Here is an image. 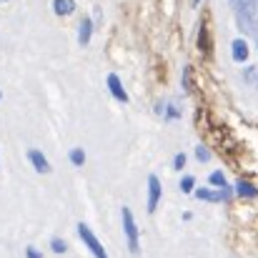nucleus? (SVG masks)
Segmentation results:
<instances>
[{
    "mask_svg": "<svg viewBox=\"0 0 258 258\" xmlns=\"http://www.w3.org/2000/svg\"><path fill=\"white\" fill-rule=\"evenodd\" d=\"M120 216H123V231H125L128 248H131V253H133V256H138V253H141V246H138V228H136V221H133L131 208H123V211H120Z\"/></svg>",
    "mask_w": 258,
    "mask_h": 258,
    "instance_id": "f257e3e1",
    "label": "nucleus"
},
{
    "mask_svg": "<svg viewBox=\"0 0 258 258\" xmlns=\"http://www.w3.org/2000/svg\"><path fill=\"white\" fill-rule=\"evenodd\" d=\"M78 236H81V241L86 243L88 248H90V253L95 258H108V253H105V248H103V243L95 238V233L88 228L86 223H78Z\"/></svg>",
    "mask_w": 258,
    "mask_h": 258,
    "instance_id": "f03ea898",
    "label": "nucleus"
},
{
    "mask_svg": "<svg viewBox=\"0 0 258 258\" xmlns=\"http://www.w3.org/2000/svg\"><path fill=\"white\" fill-rule=\"evenodd\" d=\"M231 188L228 185H223V188H218V190H206V188H198L196 190V198H201V201H208V203H223V201H228L231 198Z\"/></svg>",
    "mask_w": 258,
    "mask_h": 258,
    "instance_id": "7ed1b4c3",
    "label": "nucleus"
},
{
    "mask_svg": "<svg viewBox=\"0 0 258 258\" xmlns=\"http://www.w3.org/2000/svg\"><path fill=\"white\" fill-rule=\"evenodd\" d=\"M161 203V180L158 175H148V213H156Z\"/></svg>",
    "mask_w": 258,
    "mask_h": 258,
    "instance_id": "20e7f679",
    "label": "nucleus"
},
{
    "mask_svg": "<svg viewBox=\"0 0 258 258\" xmlns=\"http://www.w3.org/2000/svg\"><path fill=\"white\" fill-rule=\"evenodd\" d=\"M28 161L33 163V168H35L38 173H43V175H48V173H50V163H48V158L43 156V151L30 148V151H28Z\"/></svg>",
    "mask_w": 258,
    "mask_h": 258,
    "instance_id": "39448f33",
    "label": "nucleus"
},
{
    "mask_svg": "<svg viewBox=\"0 0 258 258\" xmlns=\"http://www.w3.org/2000/svg\"><path fill=\"white\" fill-rule=\"evenodd\" d=\"M108 90L113 93V98H115V100H120V103H128V93H125V88H123L120 78H118L115 73H110V76H108Z\"/></svg>",
    "mask_w": 258,
    "mask_h": 258,
    "instance_id": "423d86ee",
    "label": "nucleus"
},
{
    "mask_svg": "<svg viewBox=\"0 0 258 258\" xmlns=\"http://www.w3.org/2000/svg\"><path fill=\"white\" fill-rule=\"evenodd\" d=\"M231 53H233V60H238V63L248 60V45H246V40L243 38H236L233 45H231Z\"/></svg>",
    "mask_w": 258,
    "mask_h": 258,
    "instance_id": "0eeeda50",
    "label": "nucleus"
},
{
    "mask_svg": "<svg viewBox=\"0 0 258 258\" xmlns=\"http://www.w3.org/2000/svg\"><path fill=\"white\" fill-rule=\"evenodd\" d=\"M53 10L55 15H71L76 13V0H53Z\"/></svg>",
    "mask_w": 258,
    "mask_h": 258,
    "instance_id": "6e6552de",
    "label": "nucleus"
},
{
    "mask_svg": "<svg viewBox=\"0 0 258 258\" xmlns=\"http://www.w3.org/2000/svg\"><path fill=\"white\" fill-rule=\"evenodd\" d=\"M236 193H238V196H243V198H256L258 196L256 185H251L248 180H238V183H236Z\"/></svg>",
    "mask_w": 258,
    "mask_h": 258,
    "instance_id": "1a4fd4ad",
    "label": "nucleus"
},
{
    "mask_svg": "<svg viewBox=\"0 0 258 258\" xmlns=\"http://www.w3.org/2000/svg\"><path fill=\"white\" fill-rule=\"evenodd\" d=\"M90 33H93V23L86 18V20L81 23V30H78V40H81V45H88V43H90Z\"/></svg>",
    "mask_w": 258,
    "mask_h": 258,
    "instance_id": "9d476101",
    "label": "nucleus"
},
{
    "mask_svg": "<svg viewBox=\"0 0 258 258\" xmlns=\"http://www.w3.org/2000/svg\"><path fill=\"white\" fill-rule=\"evenodd\" d=\"M208 183H211L213 188H223V185H226V175H223L221 171H213L211 175H208Z\"/></svg>",
    "mask_w": 258,
    "mask_h": 258,
    "instance_id": "9b49d317",
    "label": "nucleus"
},
{
    "mask_svg": "<svg viewBox=\"0 0 258 258\" xmlns=\"http://www.w3.org/2000/svg\"><path fill=\"white\" fill-rule=\"evenodd\" d=\"M71 163H73V166H83V163H86L83 148H73V151H71Z\"/></svg>",
    "mask_w": 258,
    "mask_h": 258,
    "instance_id": "f8f14e48",
    "label": "nucleus"
},
{
    "mask_svg": "<svg viewBox=\"0 0 258 258\" xmlns=\"http://www.w3.org/2000/svg\"><path fill=\"white\" fill-rule=\"evenodd\" d=\"M193 185H196L193 175H185V178L180 180V190H183V193H190V190H193Z\"/></svg>",
    "mask_w": 258,
    "mask_h": 258,
    "instance_id": "ddd939ff",
    "label": "nucleus"
},
{
    "mask_svg": "<svg viewBox=\"0 0 258 258\" xmlns=\"http://www.w3.org/2000/svg\"><path fill=\"white\" fill-rule=\"evenodd\" d=\"M50 248H53V253H66V241H60V238H53L50 241Z\"/></svg>",
    "mask_w": 258,
    "mask_h": 258,
    "instance_id": "4468645a",
    "label": "nucleus"
},
{
    "mask_svg": "<svg viewBox=\"0 0 258 258\" xmlns=\"http://www.w3.org/2000/svg\"><path fill=\"white\" fill-rule=\"evenodd\" d=\"M196 156H198V161H201V163H206V161L211 158L208 148H203V146H198V148H196Z\"/></svg>",
    "mask_w": 258,
    "mask_h": 258,
    "instance_id": "2eb2a0df",
    "label": "nucleus"
},
{
    "mask_svg": "<svg viewBox=\"0 0 258 258\" xmlns=\"http://www.w3.org/2000/svg\"><path fill=\"white\" fill-rule=\"evenodd\" d=\"M183 166H185V156H183V153H178V156L173 158V168H175V171H180Z\"/></svg>",
    "mask_w": 258,
    "mask_h": 258,
    "instance_id": "dca6fc26",
    "label": "nucleus"
},
{
    "mask_svg": "<svg viewBox=\"0 0 258 258\" xmlns=\"http://www.w3.org/2000/svg\"><path fill=\"white\" fill-rule=\"evenodd\" d=\"M25 256L28 258H43V253H40L35 246H28V248H25Z\"/></svg>",
    "mask_w": 258,
    "mask_h": 258,
    "instance_id": "f3484780",
    "label": "nucleus"
},
{
    "mask_svg": "<svg viewBox=\"0 0 258 258\" xmlns=\"http://www.w3.org/2000/svg\"><path fill=\"white\" fill-rule=\"evenodd\" d=\"M166 118H168V120H175V118H178V108H175V105H168V115H166Z\"/></svg>",
    "mask_w": 258,
    "mask_h": 258,
    "instance_id": "a211bd4d",
    "label": "nucleus"
},
{
    "mask_svg": "<svg viewBox=\"0 0 258 258\" xmlns=\"http://www.w3.org/2000/svg\"><path fill=\"white\" fill-rule=\"evenodd\" d=\"M0 98H3V93H0Z\"/></svg>",
    "mask_w": 258,
    "mask_h": 258,
    "instance_id": "6ab92c4d",
    "label": "nucleus"
}]
</instances>
